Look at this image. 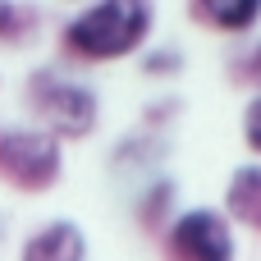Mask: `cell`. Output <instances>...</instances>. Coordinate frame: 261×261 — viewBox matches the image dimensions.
Masks as SVG:
<instances>
[{
	"mask_svg": "<svg viewBox=\"0 0 261 261\" xmlns=\"http://www.w3.org/2000/svg\"><path fill=\"white\" fill-rule=\"evenodd\" d=\"M151 28H156V9L147 0H96L64 23L60 46L78 64H115L124 55H138Z\"/></svg>",
	"mask_w": 261,
	"mask_h": 261,
	"instance_id": "cell-1",
	"label": "cell"
},
{
	"mask_svg": "<svg viewBox=\"0 0 261 261\" xmlns=\"http://www.w3.org/2000/svg\"><path fill=\"white\" fill-rule=\"evenodd\" d=\"M23 96L28 110L37 115V128H46L55 142H83L101 124V96L60 69H32Z\"/></svg>",
	"mask_w": 261,
	"mask_h": 261,
	"instance_id": "cell-2",
	"label": "cell"
},
{
	"mask_svg": "<svg viewBox=\"0 0 261 261\" xmlns=\"http://www.w3.org/2000/svg\"><path fill=\"white\" fill-rule=\"evenodd\" d=\"M64 174V142H55L46 128H0V179L18 193H46Z\"/></svg>",
	"mask_w": 261,
	"mask_h": 261,
	"instance_id": "cell-3",
	"label": "cell"
},
{
	"mask_svg": "<svg viewBox=\"0 0 261 261\" xmlns=\"http://www.w3.org/2000/svg\"><path fill=\"white\" fill-rule=\"evenodd\" d=\"M161 248H165L170 261H239L234 225L216 206H188V211H179L165 225Z\"/></svg>",
	"mask_w": 261,
	"mask_h": 261,
	"instance_id": "cell-4",
	"label": "cell"
},
{
	"mask_svg": "<svg viewBox=\"0 0 261 261\" xmlns=\"http://www.w3.org/2000/svg\"><path fill=\"white\" fill-rule=\"evenodd\" d=\"M18 261H87V234L78 220H46L23 239Z\"/></svg>",
	"mask_w": 261,
	"mask_h": 261,
	"instance_id": "cell-5",
	"label": "cell"
},
{
	"mask_svg": "<svg viewBox=\"0 0 261 261\" xmlns=\"http://www.w3.org/2000/svg\"><path fill=\"white\" fill-rule=\"evenodd\" d=\"M220 216L229 225H243L261 234V161H248V165H234L229 179H225V197H220Z\"/></svg>",
	"mask_w": 261,
	"mask_h": 261,
	"instance_id": "cell-6",
	"label": "cell"
},
{
	"mask_svg": "<svg viewBox=\"0 0 261 261\" xmlns=\"http://www.w3.org/2000/svg\"><path fill=\"white\" fill-rule=\"evenodd\" d=\"M188 14L211 32H252L261 23V0H193Z\"/></svg>",
	"mask_w": 261,
	"mask_h": 261,
	"instance_id": "cell-7",
	"label": "cell"
},
{
	"mask_svg": "<svg viewBox=\"0 0 261 261\" xmlns=\"http://www.w3.org/2000/svg\"><path fill=\"white\" fill-rule=\"evenodd\" d=\"M170 156V138H165V128H142V133H128L115 151H110V170H119V174H138V170H156L161 161Z\"/></svg>",
	"mask_w": 261,
	"mask_h": 261,
	"instance_id": "cell-8",
	"label": "cell"
},
{
	"mask_svg": "<svg viewBox=\"0 0 261 261\" xmlns=\"http://www.w3.org/2000/svg\"><path fill=\"white\" fill-rule=\"evenodd\" d=\"M174 197H179V184H174L170 174H156V179L142 188L138 206H133L138 225H142V229H151V234H165V225L174 220Z\"/></svg>",
	"mask_w": 261,
	"mask_h": 261,
	"instance_id": "cell-9",
	"label": "cell"
},
{
	"mask_svg": "<svg viewBox=\"0 0 261 261\" xmlns=\"http://www.w3.org/2000/svg\"><path fill=\"white\" fill-rule=\"evenodd\" d=\"M142 73H147V78H174V73H184V50H179V46L151 50V55L142 60Z\"/></svg>",
	"mask_w": 261,
	"mask_h": 261,
	"instance_id": "cell-10",
	"label": "cell"
},
{
	"mask_svg": "<svg viewBox=\"0 0 261 261\" xmlns=\"http://www.w3.org/2000/svg\"><path fill=\"white\" fill-rule=\"evenodd\" d=\"M28 28H32V14L9 5V0H0V41H18Z\"/></svg>",
	"mask_w": 261,
	"mask_h": 261,
	"instance_id": "cell-11",
	"label": "cell"
},
{
	"mask_svg": "<svg viewBox=\"0 0 261 261\" xmlns=\"http://www.w3.org/2000/svg\"><path fill=\"white\" fill-rule=\"evenodd\" d=\"M243 142H248V151L261 156V92L243 106Z\"/></svg>",
	"mask_w": 261,
	"mask_h": 261,
	"instance_id": "cell-12",
	"label": "cell"
},
{
	"mask_svg": "<svg viewBox=\"0 0 261 261\" xmlns=\"http://www.w3.org/2000/svg\"><path fill=\"white\" fill-rule=\"evenodd\" d=\"M243 78L248 83H257V92H261V41L248 50V64H243Z\"/></svg>",
	"mask_w": 261,
	"mask_h": 261,
	"instance_id": "cell-13",
	"label": "cell"
}]
</instances>
